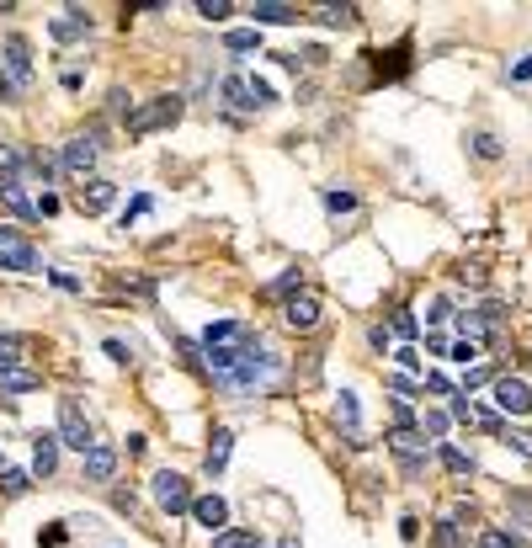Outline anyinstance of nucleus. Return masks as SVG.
Here are the masks:
<instances>
[{"label":"nucleus","instance_id":"1","mask_svg":"<svg viewBox=\"0 0 532 548\" xmlns=\"http://www.w3.org/2000/svg\"><path fill=\"white\" fill-rule=\"evenodd\" d=\"M277 378H282V362H277L272 352H261V346H245L240 362H234V373L218 378V389H229V394H261V389H272Z\"/></svg>","mask_w":532,"mask_h":548},{"label":"nucleus","instance_id":"2","mask_svg":"<svg viewBox=\"0 0 532 548\" xmlns=\"http://www.w3.org/2000/svg\"><path fill=\"white\" fill-rule=\"evenodd\" d=\"M176 117H181V96H155V101H144L139 112H128V133L144 139V133H155V128H171Z\"/></svg>","mask_w":532,"mask_h":548},{"label":"nucleus","instance_id":"3","mask_svg":"<svg viewBox=\"0 0 532 548\" xmlns=\"http://www.w3.org/2000/svg\"><path fill=\"white\" fill-rule=\"evenodd\" d=\"M53 437H59V448H75L80 458L96 448V437H91V421H85V410H80L75 400H59V432H53Z\"/></svg>","mask_w":532,"mask_h":548},{"label":"nucleus","instance_id":"4","mask_svg":"<svg viewBox=\"0 0 532 548\" xmlns=\"http://www.w3.org/2000/svg\"><path fill=\"white\" fill-rule=\"evenodd\" d=\"M224 101L240 107V112H261V107H272L277 96H272V85L256 80V75H229V80H224Z\"/></svg>","mask_w":532,"mask_h":548},{"label":"nucleus","instance_id":"5","mask_svg":"<svg viewBox=\"0 0 532 548\" xmlns=\"http://www.w3.org/2000/svg\"><path fill=\"white\" fill-rule=\"evenodd\" d=\"M149 490H155V506L165 512V517H181V512H192V485L181 480V474H155L149 480Z\"/></svg>","mask_w":532,"mask_h":548},{"label":"nucleus","instance_id":"6","mask_svg":"<svg viewBox=\"0 0 532 548\" xmlns=\"http://www.w3.org/2000/svg\"><path fill=\"white\" fill-rule=\"evenodd\" d=\"M43 261H37V250H32V240L21 234V229H5L0 224V272H37Z\"/></svg>","mask_w":532,"mask_h":548},{"label":"nucleus","instance_id":"7","mask_svg":"<svg viewBox=\"0 0 532 548\" xmlns=\"http://www.w3.org/2000/svg\"><path fill=\"white\" fill-rule=\"evenodd\" d=\"M389 453H394V458H400V464L416 474V469H426V458H432V442H426L416 426H394V432H389Z\"/></svg>","mask_w":532,"mask_h":548},{"label":"nucleus","instance_id":"8","mask_svg":"<svg viewBox=\"0 0 532 548\" xmlns=\"http://www.w3.org/2000/svg\"><path fill=\"white\" fill-rule=\"evenodd\" d=\"M0 53H5V80H11L16 91H27V85H32V48H27V37L11 32V37L0 43Z\"/></svg>","mask_w":532,"mask_h":548},{"label":"nucleus","instance_id":"9","mask_svg":"<svg viewBox=\"0 0 532 548\" xmlns=\"http://www.w3.org/2000/svg\"><path fill=\"white\" fill-rule=\"evenodd\" d=\"M496 410H501V416H532V389L522 378L501 373V378H496Z\"/></svg>","mask_w":532,"mask_h":548},{"label":"nucleus","instance_id":"10","mask_svg":"<svg viewBox=\"0 0 532 548\" xmlns=\"http://www.w3.org/2000/svg\"><path fill=\"white\" fill-rule=\"evenodd\" d=\"M282 325H288V330H314V325H320V298H314V293H293V298L282 304Z\"/></svg>","mask_w":532,"mask_h":548},{"label":"nucleus","instance_id":"11","mask_svg":"<svg viewBox=\"0 0 532 548\" xmlns=\"http://www.w3.org/2000/svg\"><path fill=\"white\" fill-rule=\"evenodd\" d=\"M59 165H64L69 176H91V165H96V139H69V144L59 149Z\"/></svg>","mask_w":532,"mask_h":548},{"label":"nucleus","instance_id":"12","mask_svg":"<svg viewBox=\"0 0 532 548\" xmlns=\"http://www.w3.org/2000/svg\"><path fill=\"white\" fill-rule=\"evenodd\" d=\"M192 517H197L208 533H224V522H229V501H224V496H192Z\"/></svg>","mask_w":532,"mask_h":548},{"label":"nucleus","instance_id":"13","mask_svg":"<svg viewBox=\"0 0 532 548\" xmlns=\"http://www.w3.org/2000/svg\"><path fill=\"white\" fill-rule=\"evenodd\" d=\"M250 16H256V32H261V27H293V21H298V5H282V0H256V5H250Z\"/></svg>","mask_w":532,"mask_h":548},{"label":"nucleus","instance_id":"14","mask_svg":"<svg viewBox=\"0 0 532 548\" xmlns=\"http://www.w3.org/2000/svg\"><path fill=\"white\" fill-rule=\"evenodd\" d=\"M48 32H53L59 43H75V37H85V32H91V16H85L80 5H69V11H59V16L48 21Z\"/></svg>","mask_w":532,"mask_h":548},{"label":"nucleus","instance_id":"15","mask_svg":"<svg viewBox=\"0 0 532 548\" xmlns=\"http://www.w3.org/2000/svg\"><path fill=\"white\" fill-rule=\"evenodd\" d=\"M112 197H117V187H112V181H101V176H91V181L80 187V213H91V218H96V213H107V208H112Z\"/></svg>","mask_w":532,"mask_h":548},{"label":"nucleus","instance_id":"16","mask_svg":"<svg viewBox=\"0 0 532 548\" xmlns=\"http://www.w3.org/2000/svg\"><path fill=\"white\" fill-rule=\"evenodd\" d=\"M0 203H5L16 218H37V203L27 197V181H16V176H0Z\"/></svg>","mask_w":532,"mask_h":548},{"label":"nucleus","instance_id":"17","mask_svg":"<svg viewBox=\"0 0 532 548\" xmlns=\"http://www.w3.org/2000/svg\"><path fill=\"white\" fill-rule=\"evenodd\" d=\"M117 474V448H107V442H96L91 453H85V480H96V485H107Z\"/></svg>","mask_w":532,"mask_h":548},{"label":"nucleus","instance_id":"18","mask_svg":"<svg viewBox=\"0 0 532 548\" xmlns=\"http://www.w3.org/2000/svg\"><path fill=\"white\" fill-rule=\"evenodd\" d=\"M202 346H250V330L240 320H218V325H208Z\"/></svg>","mask_w":532,"mask_h":548},{"label":"nucleus","instance_id":"19","mask_svg":"<svg viewBox=\"0 0 532 548\" xmlns=\"http://www.w3.org/2000/svg\"><path fill=\"white\" fill-rule=\"evenodd\" d=\"M229 453H234V432H229V426H218V432H213V442H208V458H202V464H208V474H224Z\"/></svg>","mask_w":532,"mask_h":548},{"label":"nucleus","instance_id":"20","mask_svg":"<svg viewBox=\"0 0 532 548\" xmlns=\"http://www.w3.org/2000/svg\"><path fill=\"white\" fill-rule=\"evenodd\" d=\"M32 469H37L43 480H48V474L59 469V437H53V432H43V437L32 442Z\"/></svg>","mask_w":532,"mask_h":548},{"label":"nucleus","instance_id":"21","mask_svg":"<svg viewBox=\"0 0 532 548\" xmlns=\"http://www.w3.org/2000/svg\"><path fill=\"white\" fill-rule=\"evenodd\" d=\"M224 48H229V53H256V48H261V32H256V27H234V32H224Z\"/></svg>","mask_w":532,"mask_h":548},{"label":"nucleus","instance_id":"22","mask_svg":"<svg viewBox=\"0 0 532 548\" xmlns=\"http://www.w3.org/2000/svg\"><path fill=\"white\" fill-rule=\"evenodd\" d=\"M336 421L352 432V442H357V426H362V410H357V394H341L336 400Z\"/></svg>","mask_w":532,"mask_h":548},{"label":"nucleus","instance_id":"23","mask_svg":"<svg viewBox=\"0 0 532 548\" xmlns=\"http://www.w3.org/2000/svg\"><path fill=\"white\" fill-rule=\"evenodd\" d=\"M448 426H453V421H448V410H426V416H421V426H416V432H421V437H426V442H442V437H448Z\"/></svg>","mask_w":532,"mask_h":548},{"label":"nucleus","instance_id":"24","mask_svg":"<svg viewBox=\"0 0 532 548\" xmlns=\"http://www.w3.org/2000/svg\"><path fill=\"white\" fill-rule=\"evenodd\" d=\"M21 357H27V341L21 336H0V373H16Z\"/></svg>","mask_w":532,"mask_h":548},{"label":"nucleus","instance_id":"25","mask_svg":"<svg viewBox=\"0 0 532 548\" xmlns=\"http://www.w3.org/2000/svg\"><path fill=\"white\" fill-rule=\"evenodd\" d=\"M325 27H357V5H320L314 11Z\"/></svg>","mask_w":532,"mask_h":548},{"label":"nucleus","instance_id":"26","mask_svg":"<svg viewBox=\"0 0 532 548\" xmlns=\"http://www.w3.org/2000/svg\"><path fill=\"white\" fill-rule=\"evenodd\" d=\"M474 416H480V405H474V400L458 389V394L448 400V421H464V426H474Z\"/></svg>","mask_w":532,"mask_h":548},{"label":"nucleus","instance_id":"27","mask_svg":"<svg viewBox=\"0 0 532 548\" xmlns=\"http://www.w3.org/2000/svg\"><path fill=\"white\" fill-rule=\"evenodd\" d=\"M32 389H43V378H32V373H0V394H32Z\"/></svg>","mask_w":532,"mask_h":548},{"label":"nucleus","instance_id":"28","mask_svg":"<svg viewBox=\"0 0 532 548\" xmlns=\"http://www.w3.org/2000/svg\"><path fill=\"white\" fill-rule=\"evenodd\" d=\"M213 548H261V544H256L250 528H224V533L213 538Z\"/></svg>","mask_w":532,"mask_h":548},{"label":"nucleus","instance_id":"29","mask_svg":"<svg viewBox=\"0 0 532 548\" xmlns=\"http://www.w3.org/2000/svg\"><path fill=\"white\" fill-rule=\"evenodd\" d=\"M437 458H442L453 474H474V458H469L464 448H453V442H442V453H437Z\"/></svg>","mask_w":532,"mask_h":548},{"label":"nucleus","instance_id":"30","mask_svg":"<svg viewBox=\"0 0 532 548\" xmlns=\"http://www.w3.org/2000/svg\"><path fill=\"white\" fill-rule=\"evenodd\" d=\"M0 490H5V496H27V490H32V474H27V469H0Z\"/></svg>","mask_w":532,"mask_h":548},{"label":"nucleus","instance_id":"31","mask_svg":"<svg viewBox=\"0 0 532 548\" xmlns=\"http://www.w3.org/2000/svg\"><path fill=\"white\" fill-rule=\"evenodd\" d=\"M325 208H330V213H357V192H341V187H325Z\"/></svg>","mask_w":532,"mask_h":548},{"label":"nucleus","instance_id":"32","mask_svg":"<svg viewBox=\"0 0 532 548\" xmlns=\"http://www.w3.org/2000/svg\"><path fill=\"white\" fill-rule=\"evenodd\" d=\"M474 155L480 160H501V139L496 133H474Z\"/></svg>","mask_w":532,"mask_h":548},{"label":"nucleus","instance_id":"33","mask_svg":"<svg viewBox=\"0 0 532 548\" xmlns=\"http://www.w3.org/2000/svg\"><path fill=\"white\" fill-rule=\"evenodd\" d=\"M480 548H528V544H517L512 533H501V528H490V533H480Z\"/></svg>","mask_w":532,"mask_h":548},{"label":"nucleus","instance_id":"34","mask_svg":"<svg viewBox=\"0 0 532 548\" xmlns=\"http://www.w3.org/2000/svg\"><path fill=\"white\" fill-rule=\"evenodd\" d=\"M437 548H464V533H458V522H437Z\"/></svg>","mask_w":532,"mask_h":548},{"label":"nucleus","instance_id":"35","mask_svg":"<svg viewBox=\"0 0 532 548\" xmlns=\"http://www.w3.org/2000/svg\"><path fill=\"white\" fill-rule=\"evenodd\" d=\"M229 11H234L229 0H197V16H208V21H224Z\"/></svg>","mask_w":532,"mask_h":548},{"label":"nucleus","instance_id":"36","mask_svg":"<svg viewBox=\"0 0 532 548\" xmlns=\"http://www.w3.org/2000/svg\"><path fill=\"white\" fill-rule=\"evenodd\" d=\"M298 282H304L298 272H282V277L272 282V298H293V293H298Z\"/></svg>","mask_w":532,"mask_h":548},{"label":"nucleus","instance_id":"37","mask_svg":"<svg viewBox=\"0 0 532 548\" xmlns=\"http://www.w3.org/2000/svg\"><path fill=\"white\" fill-rule=\"evenodd\" d=\"M448 320H453V304H448V298H432V304H426V325H448Z\"/></svg>","mask_w":532,"mask_h":548},{"label":"nucleus","instance_id":"38","mask_svg":"<svg viewBox=\"0 0 532 548\" xmlns=\"http://www.w3.org/2000/svg\"><path fill=\"white\" fill-rule=\"evenodd\" d=\"M149 208H155V197H133V203H128V208H123V229H128V224H133V218H144V213H149Z\"/></svg>","mask_w":532,"mask_h":548},{"label":"nucleus","instance_id":"39","mask_svg":"<svg viewBox=\"0 0 532 548\" xmlns=\"http://www.w3.org/2000/svg\"><path fill=\"white\" fill-rule=\"evenodd\" d=\"M421 384H426V394H442V400H453V394H458V389H453V384H448L442 373H426Z\"/></svg>","mask_w":532,"mask_h":548},{"label":"nucleus","instance_id":"40","mask_svg":"<svg viewBox=\"0 0 532 548\" xmlns=\"http://www.w3.org/2000/svg\"><path fill=\"white\" fill-rule=\"evenodd\" d=\"M64 538H69L64 522H48V528H43V548H64Z\"/></svg>","mask_w":532,"mask_h":548},{"label":"nucleus","instance_id":"41","mask_svg":"<svg viewBox=\"0 0 532 548\" xmlns=\"http://www.w3.org/2000/svg\"><path fill=\"white\" fill-rule=\"evenodd\" d=\"M448 352H453L464 368H469V362H480V346H474V341H458V346H448Z\"/></svg>","mask_w":532,"mask_h":548},{"label":"nucleus","instance_id":"42","mask_svg":"<svg viewBox=\"0 0 532 548\" xmlns=\"http://www.w3.org/2000/svg\"><path fill=\"white\" fill-rule=\"evenodd\" d=\"M485 378H496V373H490V368H485V362H474V368H469V373H464V394H469V389H474V384H485Z\"/></svg>","mask_w":532,"mask_h":548},{"label":"nucleus","instance_id":"43","mask_svg":"<svg viewBox=\"0 0 532 548\" xmlns=\"http://www.w3.org/2000/svg\"><path fill=\"white\" fill-rule=\"evenodd\" d=\"M506 442H512L522 458H532V432H506Z\"/></svg>","mask_w":532,"mask_h":548},{"label":"nucleus","instance_id":"44","mask_svg":"<svg viewBox=\"0 0 532 548\" xmlns=\"http://www.w3.org/2000/svg\"><path fill=\"white\" fill-rule=\"evenodd\" d=\"M48 282L64 288V293H80V277H69V272H48Z\"/></svg>","mask_w":532,"mask_h":548},{"label":"nucleus","instance_id":"45","mask_svg":"<svg viewBox=\"0 0 532 548\" xmlns=\"http://www.w3.org/2000/svg\"><path fill=\"white\" fill-rule=\"evenodd\" d=\"M394 357H400V368H405V373H421V357H416V346H400Z\"/></svg>","mask_w":532,"mask_h":548},{"label":"nucleus","instance_id":"46","mask_svg":"<svg viewBox=\"0 0 532 548\" xmlns=\"http://www.w3.org/2000/svg\"><path fill=\"white\" fill-rule=\"evenodd\" d=\"M506 80H532V53H528V59H517V64L506 69Z\"/></svg>","mask_w":532,"mask_h":548},{"label":"nucleus","instance_id":"47","mask_svg":"<svg viewBox=\"0 0 532 548\" xmlns=\"http://www.w3.org/2000/svg\"><path fill=\"white\" fill-rule=\"evenodd\" d=\"M458 282H474V288H485V266H458Z\"/></svg>","mask_w":532,"mask_h":548},{"label":"nucleus","instance_id":"48","mask_svg":"<svg viewBox=\"0 0 532 548\" xmlns=\"http://www.w3.org/2000/svg\"><path fill=\"white\" fill-rule=\"evenodd\" d=\"M394 330H400V336H416V320H410V309H400V314H394Z\"/></svg>","mask_w":532,"mask_h":548},{"label":"nucleus","instance_id":"49","mask_svg":"<svg viewBox=\"0 0 532 548\" xmlns=\"http://www.w3.org/2000/svg\"><path fill=\"white\" fill-rule=\"evenodd\" d=\"M107 357H112V362H133V352H128L123 341H107Z\"/></svg>","mask_w":532,"mask_h":548},{"label":"nucleus","instance_id":"50","mask_svg":"<svg viewBox=\"0 0 532 548\" xmlns=\"http://www.w3.org/2000/svg\"><path fill=\"white\" fill-rule=\"evenodd\" d=\"M37 213H43V218H48V213H59V197H53V192H43V197H37Z\"/></svg>","mask_w":532,"mask_h":548},{"label":"nucleus","instance_id":"51","mask_svg":"<svg viewBox=\"0 0 532 548\" xmlns=\"http://www.w3.org/2000/svg\"><path fill=\"white\" fill-rule=\"evenodd\" d=\"M368 341H373L378 352H389V330H384V325H373V330H368Z\"/></svg>","mask_w":532,"mask_h":548},{"label":"nucleus","instance_id":"52","mask_svg":"<svg viewBox=\"0 0 532 548\" xmlns=\"http://www.w3.org/2000/svg\"><path fill=\"white\" fill-rule=\"evenodd\" d=\"M11 96H16V85H11V80H5V69H0V101H11Z\"/></svg>","mask_w":532,"mask_h":548},{"label":"nucleus","instance_id":"53","mask_svg":"<svg viewBox=\"0 0 532 548\" xmlns=\"http://www.w3.org/2000/svg\"><path fill=\"white\" fill-rule=\"evenodd\" d=\"M0 469H5V458H0Z\"/></svg>","mask_w":532,"mask_h":548}]
</instances>
